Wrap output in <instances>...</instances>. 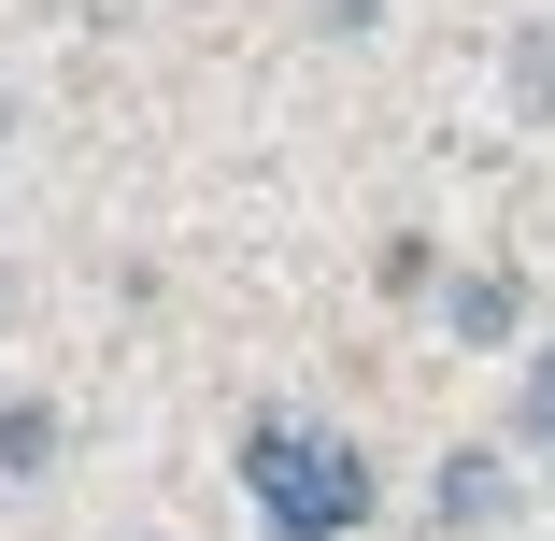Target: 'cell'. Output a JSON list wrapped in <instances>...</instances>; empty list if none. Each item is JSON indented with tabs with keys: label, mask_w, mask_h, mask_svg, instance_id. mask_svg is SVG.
Masks as SVG:
<instances>
[{
	"label": "cell",
	"mask_w": 555,
	"mask_h": 541,
	"mask_svg": "<svg viewBox=\"0 0 555 541\" xmlns=\"http://www.w3.org/2000/svg\"><path fill=\"white\" fill-rule=\"evenodd\" d=\"M43 456H57V413L15 399V413H0V471H43Z\"/></svg>",
	"instance_id": "3957f363"
},
{
	"label": "cell",
	"mask_w": 555,
	"mask_h": 541,
	"mask_svg": "<svg viewBox=\"0 0 555 541\" xmlns=\"http://www.w3.org/2000/svg\"><path fill=\"white\" fill-rule=\"evenodd\" d=\"M527 427L555 442V343H541V371H527Z\"/></svg>",
	"instance_id": "277c9868"
},
{
	"label": "cell",
	"mask_w": 555,
	"mask_h": 541,
	"mask_svg": "<svg viewBox=\"0 0 555 541\" xmlns=\"http://www.w3.org/2000/svg\"><path fill=\"white\" fill-rule=\"evenodd\" d=\"M243 485H257V513L285 541H343L371 513V456L327 442V427H257V442H243Z\"/></svg>",
	"instance_id": "6da1fadb"
},
{
	"label": "cell",
	"mask_w": 555,
	"mask_h": 541,
	"mask_svg": "<svg viewBox=\"0 0 555 541\" xmlns=\"http://www.w3.org/2000/svg\"><path fill=\"white\" fill-rule=\"evenodd\" d=\"M441 513H456V527H499L513 513V471L499 456H456V471H441Z\"/></svg>",
	"instance_id": "7a4b0ae2"
}]
</instances>
